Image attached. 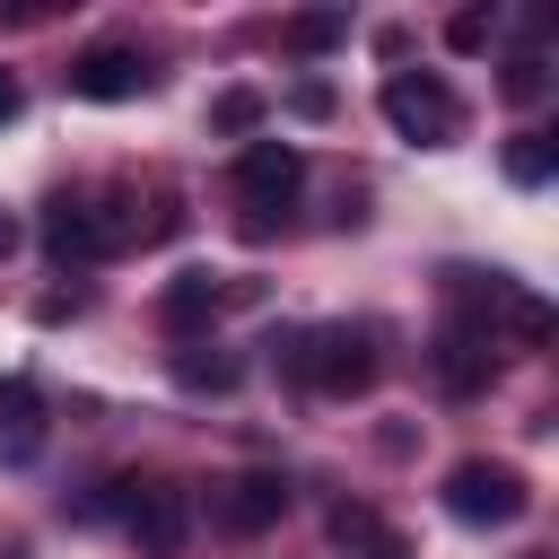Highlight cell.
I'll list each match as a JSON object with an SVG mask.
<instances>
[{"instance_id":"obj_1","label":"cell","mask_w":559,"mask_h":559,"mask_svg":"<svg viewBox=\"0 0 559 559\" xmlns=\"http://www.w3.org/2000/svg\"><path fill=\"white\" fill-rule=\"evenodd\" d=\"M280 367L314 393H367L376 384V332L367 323H314V332L280 341Z\"/></svg>"},{"instance_id":"obj_2","label":"cell","mask_w":559,"mask_h":559,"mask_svg":"<svg viewBox=\"0 0 559 559\" xmlns=\"http://www.w3.org/2000/svg\"><path fill=\"white\" fill-rule=\"evenodd\" d=\"M131 236H140V218H131L122 192H105V201H52L44 210V253L52 262H96V253H122Z\"/></svg>"},{"instance_id":"obj_3","label":"cell","mask_w":559,"mask_h":559,"mask_svg":"<svg viewBox=\"0 0 559 559\" xmlns=\"http://www.w3.org/2000/svg\"><path fill=\"white\" fill-rule=\"evenodd\" d=\"M384 122L402 131V140H454L463 131V105H454V87L445 79H428V70H393L384 79Z\"/></svg>"},{"instance_id":"obj_4","label":"cell","mask_w":559,"mask_h":559,"mask_svg":"<svg viewBox=\"0 0 559 559\" xmlns=\"http://www.w3.org/2000/svg\"><path fill=\"white\" fill-rule=\"evenodd\" d=\"M524 507H533V489L515 463H454L445 472V515H463V524H515Z\"/></svg>"},{"instance_id":"obj_5","label":"cell","mask_w":559,"mask_h":559,"mask_svg":"<svg viewBox=\"0 0 559 559\" xmlns=\"http://www.w3.org/2000/svg\"><path fill=\"white\" fill-rule=\"evenodd\" d=\"M297 183H306V157H297L288 140H253V148L236 157V192H245V227L262 236V227H271V210H288V201H297Z\"/></svg>"},{"instance_id":"obj_6","label":"cell","mask_w":559,"mask_h":559,"mask_svg":"<svg viewBox=\"0 0 559 559\" xmlns=\"http://www.w3.org/2000/svg\"><path fill=\"white\" fill-rule=\"evenodd\" d=\"M140 87H148V61L131 44H87L70 61V96H87V105H131Z\"/></svg>"},{"instance_id":"obj_7","label":"cell","mask_w":559,"mask_h":559,"mask_svg":"<svg viewBox=\"0 0 559 559\" xmlns=\"http://www.w3.org/2000/svg\"><path fill=\"white\" fill-rule=\"evenodd\" d=\"M288 515V480L280 472H236L227 489H218V524L227 533H271Z\"/></svg>"},{"instance_id":"obj_8","label":"cell","mask_w":559,"mask_h":559,"mask_svg":"<svg viewBox=\"0 0 559 559\" xmlns=\"http://www.w3.org/2000/svg\"><path fill=\"white\" fill-rule=\"evenodd\" d=\"M183 533H192V507H183V489L148 480V489L131 498V542H140V550H183Z\"/></svg>"},{"instance_id":"obj_9","label":"cell","mask_w":559,"mask_h":559,"mask_svg":"<svg viewBox=\"0 0 559 559\" xmlns=\"http://www.w3.org/2000/svg\"><path fill=\"white\" fill-rule=\"evenodd\" d=\"M489 323H445V341H437V376L454 384V393H480L489 384Z\"/></svg>"},{"instance_id":"obj_10","label":"cell","mask_w":559,"mask_h":559,"mask_svg":"<svg viewBox=\"0 0 559 559\" xmlns=\"http://www.w3.org/2000/svg\"><path fill=\"white\" fill-rule=\"evenodd\" d=\"M323 533H332L349 559H402V533H393L376 507H358V498H341V507L323 515Z\"/></svg>"},{"instance_id":"obj_11","label":"cell","mask_w":559,"mask_h":559,"mask_svg":"<svg viewBox=\"0 0 559 559\" xmlns=\"http://www.w3.org/2000/svg\"><path fill=\"white\" fill-rule=\"evenodd\" d=\"M35 445H44V402H35L26 376H9L0 384V463H26Z\"/></svg>"},{"instance_id":"obj_12","label":"cell","mask_w":559,"mask_h":559,"mask_svg":"<svg viewBox=\"0 0 559 559\" xmlns=\"http://www.w3.org/2000/svg\"><path fill=\"white\" fill-rule=\"evenodd\" d=\"M210 306H218V280H210V271H183V280L166 288V314H175V323H201Z\"/></svg>"},{"instance_id":"obj_13","label":"cell","mask_w":559,"mask_h":559,"mask_svg":"<svg viewBox=\"0 0 559 559\" xmlns=\"http://www.w3.org/2000/svg\"><path fill=\"white\" fill-rule=\"evenodd\" d=\"M550 166H559V148H550L542 131H524V140L507 148V175H515V183H550Z\"/></svg>"},{"instance_id":"obj_14","label":"cell","mask_w":559,"mask_h":559,"mask_svg":"<svg viewBox=\"0 0 559 559\" xmlns=\"http://www.w3.org/2000/svg\"><path fill=\"white\" fill-rule=\"evenodd\" d=\"M253 122H262V96H253V87L210 96V131H253Z\"/></svg>"},{"instance_id":"obj_15","label":"cell","mask_w":559,"mask_h":559,"mask_svg":"<svg viewBox=\"0 0 559 559\" xmlns=\"http://www.w3.org/2000/svg\"><path fill=\"white\" fill-rule=\"evenodd\" d=\"M175 376H183V384H210V393H227V384H236V358H201V349H183V358H175Z\"/></svg>"},{"instance_id":"obj_16","label":"cell","mask_w":559,"mask_h":559,"mask_svg":"<svg viewBox=\"0 0 559 559\" xmlns=\"http://www.w3.org/2000/svg\"><path fill=\"white\" fill-rule=\"evenodd\" d=\"M288 35H297V52H323V44H341V17H332V9H314V17H297Z\"/></svg>"},{"instance_id":"obj_17","label":"cell","mask_w":559,"mask_h":559,"mask_svg":"<svg viewBox=\"0 0 559 559\" xmlns=\"http://www.w3.org/2000/svg\"><path fill=\"white\" fill-rule=\"evenodd\" d=\"M445 44H454V52H480V44H489V17H480V9H463V17L445 26Z\"/></svg>"},{"instance_id":"obj_18","label":"cell","mask_w":559,"mask_h":559,"mask_svg":"<svg viewBox=\"0 0 559 559\" xmlns=\"http://www.w3.org/2000/svg\"><path fill=\"white\" fill-rule=\"evenodd\" d=\"M542 87H550V79H542V61H515V70H507V96H515V105H533Z\"/></svg>"},{"instance_id":"obj_19","label":"cell","mask_w":559,"mask_h":559,"mask_svg":"<svg viewBox=\"0 0 559 559\" xmlns=\"http://www.w3.org/2000/svg\"><path fill=\"white\" fill-rule=\"evenodd\" d=\"M288 105H297V114H306V122H323V114H332V87H323V79H306V87H297V96H288Z\"/></svg>"},{"instance_id":"obj_20","label":"cell","mask_w":559,"mask_h":559,"mask_svg":"<svg viewBox=\"0 0 559 559\" xmlns=\"http://www.w3.org/2000/svg\"><path fill=\"white\" fill-rule=\"evenodd\" d=\"M17 105H26V87H17L9 70H0V122H17Z\"/></svg>"},{"instance_id":"obj_21","label":"cell","mask_w":559,"mask_h":559,"mask_svg":"<svg viewBox=\"0 0 559 559\" xmlns=\"http://www.w3.org/2000/svg\"><path fill=\"white\" fill-rule=\"evenodd\" d=\"M9 253H17V218L0 210V262H9Z\"/></svg>"}]
</instances>
